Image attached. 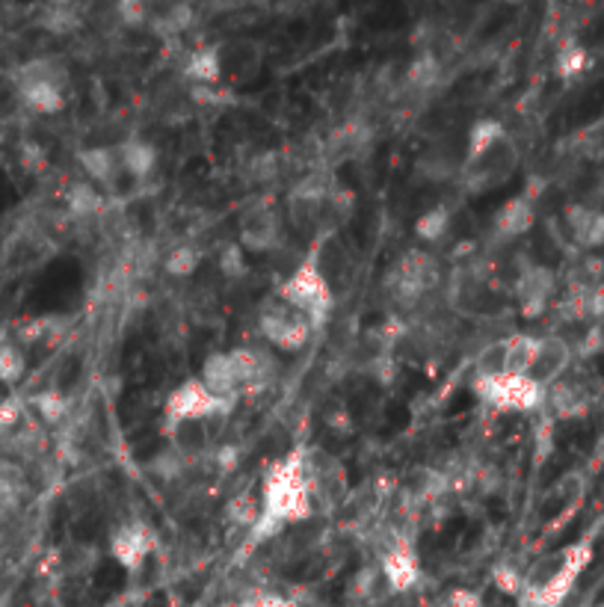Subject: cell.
<instances>
[{
  "label": "cell",
  "instance_id": "cell-1",
  "mask_svg": "<svg viewBox=\"0 0 604 607\" xmlns=\"http://www.w3.org/2000/svg\"><path fill=\"white\" fill-rule=\"evenodd\" d=\"M311 510H314V489L308 454L294 451L267 471L261 489V513L282 525H297L311 516Z\"/></svg>",
  "mask_w": 604,
  "mask_h": 607
},
{
  "label": "cell",
  "instance_id": "cell-2",
  "mask_svg": "<svg viewBox=\"0 0 604 607\" xmlns=\"http://www.w3.org/2000/svg\"><path fill=\"white\" fill-rule=\"evenodd\" d=\"M590 560H593L590 542H572L569 548L542 560L530 575H525V590L516 596L519 607H560L572 596Z\"/></svg>",
  "mask_w": 604,
  "mask_h": 607
},
{
  "label": "cell",
  "instance_id": "cell-3",
  "mask_svg": "<svg viewBox=\"0 0 604 607\" xmlns=\"http://www.w3.org/2000/svg\"><path fill=\"white\" fill-rule=\"evenodd\" d=\"M15 89H18V98L24 101L27 110L42 113V116H54V113L66 110L69 72L54 57H36L18 69Z\"/></svg>",
  "mask_w": 604,
  "mask_h": 607
},
{
  "label": "cell",
  "instance_id": "cell-4",
  "mask_svg": "<svg viewBox=\"0 0 604 607\" xmlns=\"http://www.w3.org/2000/svg\"><path fill=\"white\" fill-rule=\"evenodd\" d=\"M276 297H282L285 303H291L294 308L305 311V314L314 320L317 329L329 320L332 305H335L329 279H326V273L320 270V264H317L314 255H311L308 261H302L300 267L279 285V294H276Z\"/></svg>",
  "mask_w": 604,
  "mask_h": 607
},
{
  "label": "cell",
  "instance_id": "cell-5",
  "mask_svg": "<svg viewBox=\"0 0 604 607\" xmlns=\"http://www.w3.org/2000/svg\"><path fill=\"white\" fill-rule=\"evenodd\" d=\"M258 329L264 335V341L276 350H285V353H297L302 350L311 335L317 332L314 320L294 308L291 303H285L282 297H273L261 305V314H258Z\"/></svg>",
  "mask_w": 604,
  "mask_h": 607
},
{
  "label": "cell",
  "instance_id": "cell-6",
  "mask_svg": "<svg viewBox=\"0 0 604 607\" xmlns=\"http://www.w3.org/2000/svg\"><path fill=\"white\" fill-rule=\"evenodd\" d=\"M474 394L498 412H536L545 406V385L522 374L477 377Z\"/></svg>",
  "mask_w": 604,
  "mask_h": 607
},
{
  "label": "cell",
  "instance_id": "cell-7",
  "mask_svg": "<svg viewBox=\"0 0 604 607\" xmlns=\"http://www.w3.org/2000/svg\"><path fill=\"white\" fill-rule=\"evenodd\" d=\"M234 409V400L217 397L205 382L187 380L181 382L163 403V418L169 427L184 424V421H208V418H226Z\"/></svg>",
  "mask_w": 604,
  "mask_h": 607
},
{
  "label": "cell",
  "instance_id": "cell-8",
  "mask_svg": "<svg viewBox=\"0 0 604 607\" xmlns=\"http://www.w3.org/2000/svg\"><path fill=\"white\" fill-rule=\"evenodd\" d=\"M436 285H439V264L427 252H406L397 261L394 273L388 276V288L397 303H418Z\"/></svg>",
  "mask_w": 604,
  "mask_h": 607
},
{
  "label": "cell",
  "instance_id": "cell-9",
  "mask_svg": "<svg viewBox=\"0 0 604 607\" xmlns=\"http://www.w3.org/2000/svg\"><path fill=\"white\" fill-rule=\"evenodd\" d=\"M554 291H557V273L551 267H545V264H525L516 273L513 294H516V303H519V314L528 317V320L542 317L551 308Z\"/></svg>",
  "mask_w": 604,
  "mask_h": 607
},
{
  "label": "cell",
  "instance_id": "cell-10",
  "mask_svg": "<svg viewBox=\"0 0 604 607\" xmlns=\"http://www.w3.org/2000/svg\"><path fill=\"white\" fill-rule=\"evenodd\" d=\"M154 545H157V533L140 519L122 522L116 531L110 533V557L128 572H137L149 560Z\"/></svg>",
  "mask_w": 604,
  "mask_h": 607
},
{
  "label": "cell",
  "instance_id": "cell-11",
  "mask_svg": "<svg viewBox=\"0 0 604 607\" xmlns=\"http://www.w3.org/2000/svg\"><path fill=\"white\" fill-rule=\"evenodd\" d=\"M379 575L388 584V590H394V593L412 590L421 578V563H418L415 548L403 539H394L379 557Z\"/></svg>",
  "mask_w": 604,
  "mask_h": 607
},
{
  "label": "cell",
  "instance_id": "cell-12",
  "mask_svg": "<svg viewBox=\"0 0 604 607\" xmlns=\"http://www.w3.org/2000/svg\"><path fill=\"white\" fill-rule=\"evenodd\" d=\"M545 403L551 406V415L560 421H572V418H584L593 406V394L581 380H569L560 377L545 388Z\"/></svg>",
  "mask_w": 604,
  "mask_h": 607
},
{
  "label": "cell",
  "instance_id": "cell-13",
  "mask_svg": "<svg viewBox=\"0 0 604 607\" xmlns=\"http://www.w3.org/2000/svg\"><path fill=\"white\" fill-rule=\"evenodd\" d=\"M228 359H231L234 377L240 382L243 394L258 391L273 380V371H276L273 356L261 347H234V350H228Z\"/></svg>",
  "mask_w": 604,
  "mask_h": 607
},
{
  "label": "cell",
  "instance_id": "cell-14",
  "mask_svg": "<svg viewBox=\"0 0 604 607\" xmlns=\"http://www.w3.org/2000/svg\"><path fill=\"white\" fill-rule=\"evenodd\" d=\"M572 359H575V350H572V344L566 338L545 335V338H539V356H536V365H533L530 377L548 388L551 382L566 377V371L572 368Z\"/></svg>",
  "mask_w": 604,
  "mask_h": 607
},
{
  "label": "cell",
  "instance_id": "cell-15",
  "mask_svg": "<svg viewBox=\"0 0 604 607\" xmlns=\"http://www.w3.org/2000/svg\"><path fill=\"white\" fill-rule=\"evenodd\" d=\"M282 240V223L276 211H252L240 226V246L246 252H273Z\"/></svg>",
  "mask_w": 604,
  "mask_h": 607
},
{
  "label": "cell",
  "instance_id": "cell-16",
  "mask_svg": "<svg viewBox=\"0 0 604 607\" xmlns=\"http://www.w3.org/2000/svg\"><path fill=\"white\" fill-rule=\"evenodd\" d=\"M533 223H536V205H533V199H530L528 193L507 199V202L498 208L495 220H492L495 234H498L501 240H516V237L528 234Z\"/></svg>",
  "mask_w": 604,
  "mask_h": 607
},
{
  "label": "cell",
  "instance_id": "cell-17",
  "mask_svg": "<svg viewBox=\"0 0 604 607\" xmlns=\"http://www.w3.org/2000/svg\"><path fill=\"white\" fill-rule=\"evenodd\" d=\"M77 163L80 169L86 172V178L98 187H107L113 190L119 184V175H122V163H119V152L110 149V146H92V149H83L77 154Z\"/></svg>",
  "mask_w": 604,
  "mask_h": 607
},
{
  "label": "cell",
  "instance_id": "cell-18",
  "mask_svg": "<svg viewBox=\"0 0 604 607\" xmlns=\"http://www.w3.org/2000/svg\"><path fill=\"white\" fill-rule=\"evenodd\" d=\"M504 143H507V128L501 119H492V116L474 119L468 128V140H465V163L483 160L486 154H492Z\"/></svg>",
  "mask_w": 604,
  "mask_h": 607
},
{
  "label": "cell",
  "instance_id": "cell-19",
  "mask_svg": "<svg viewBox=\"0 0 604 607\" xmlns=\"http://www.w3.org/2000/svg\"><path fill=\"white\" fill-rule=\"evenodd\" d=\"M566 226H569L572 240L581 249L604 246V211L587 208V205H569L566 208Z\"/></svg>",
  "mask_w": 604,
  "mask_h": 607
},
{
  "label": "cell",
  "instance_id": "cell-20",
  "mask_svg": "<svg viewBox=\"0 0 604 607\" xmlns=\"http://www.w3.org/2000/svg\"><path fill=\"white\" fill-rule=\"evenodd\" d=\"M184 77L193 86H214L223 77V54L214 45L193 48L184 60Z\"/></svg>",
  "mask_w": 604,
  "mask_h": 607
},
{
  "label": "cell",
  "instance_id": "cell-21",
  "mask_svg": "<svg viewBox=\"0 0 604 607\" xmlns=\"http://www.w3.org/2000/svg\"><path fill=\"white\" fill-rule=\"evenodd\" d=\"M199 380L205 382V385H208L217 397H223V400H234V403H237V397L243 394V391H240V382L234 377L228 350L226 353H211V356L205 359Z\"/></svg>",
  "mask_w": 604,
  "mask_h": 607
},
{
  "label": "cell",
  "instance_id": "cell-22",
  "mask_svg": "<svg viewBox=\"0 0 604 607\" xmlns=\"http://www.w3.org/2000/svg\"><path fill=\"white\" fill-rule=\"evenodd\" d=\"M119 152V163H122V172L131 175L134 181H143L149 178L157 166V149L151 146L149 140H125L116 146Z\"/></svg>",
  "mask_w": 604,
  "mask_h": 607
},
{
  "label": "cell",
  "instance_id": "cell-23",
  "mask_svg": "<svg viewBox=\"0 0 604 607\" xmlns=\"http://www.w3.org/2000/svg\"><path fill=\"white\" fill-rule=\"evenodd\" d=\"M536 356H539V338L536 335H510L507 338V374H522L530 377L533 365H536Z\"/></svg>",
  "mask_w": 604,
  "mask_h": 607
},
{
  "label": "cell",
  "instance_id": "cell-24",
  "mask_svg": "<svg viewBox=\"0 0 604 607\" xmlns=\"http://www.w3.org/2000/svg\"><path fill=\"white\" fill-rule=\"evenodd\" d=\"M451 223H453L451 208H448V205H436V208L424 211V214L415 220V237H418L421 243H439V240L448 237Z\"/></svg>",
  "mask_w": 604,
  "mask_h": 607
},
{
  "label": "cell",
  "instance_id": "cell-25",
  "mask_svg": "<svg viewBox=\"0 0 604 607\" xmlns=\"http://www.w3.org/2000/svg\"><path fill=\"white\" fill-rule=\"evenodd\" d=\"M590 51L578 42H563L557 48V57H554V72L563 80H572V77H581L590 69Z\"/></svg>",
  "mask_w": 604,
  "mask_h": 607
},
{
  "label": "cell",
  "instance_id": "cell-26",
  "mask_svg": "<svg viewBox=\"0 0 604 607\" xmlns=\"http://www.w3.org/2000/svg\"><path fill=\"white\" fill-rule=\"evenodd\" d=\"M199 264H202V252H199L196 246H190V243L175 246V249L163 258V270H166V276H172V279H187V276H193V273L199 270Z\"/></svg>",
  "mask_w": 604,
  "mask_h": 607
},
{
  "label": "cell",
  "instance_id": "cell-27",
  "mask_svg": "<svg viewBox=\"0 0 604 607\" xmlns=\"http://www.w3.org/2000/svg\"><path fill=\"white\" fill-rule=\"evenodd\" d=\"M66 205L75 217H92L104 208V199H101L98 187H92L89 181H77L66 193Z\"/></svg>",
  "mask_w": 604,
  "mask_h": 607
},
{
  "label": "cell",
  "instance_id": "cell-28",
  "mask_svg": "<svg viewBox=\"0 0 604 607\" xmlns=\"http://www.w3.org/2000/svg\"><path fill=\"white\" fill-rule=\"evenodd\" d=\"M439 77H442V66H439V60H436L433 54L415 57V60L409 63V69H406V83H409L412 89H418V92L433 89V86L439 83Z\"/></svg>",
  "mask_w": 604,
  "mask_h": 607
},
{
  "label": "cell",
  "instance_id": "cell-29",
  "mask_svg": "<svg viewBox=\"0 0 604 607\" xmlns=\"http://www.w3.org/2000/svg\"><path fill=\"white\" fill-rule=\"evenodd\" d=\"M187 462H190V456L172 445V448L151 456L149 471L154 477H160V480H175V477H181L187 471Z\"/></svg>",
  "mask_w": 604,
  "mask_h": 607
},
{
  "label": "cell",
  "instance_id": "cell-30",
  "mask_svg": "<svg viewBox=\"0 0 604 607\" xmlns=\"http://www.w3.org/2000/svg\"><path fill=\"white\" fill-rule=\"evenodd\" d=\"M190 21H193V6H190V3H172V6L154 21V30H157L160 36H178V33H184V30L190 27Z\"/></svg>",
  "mask_w": 604,
  "mask_h": 607
},
{
  "label": "cell",
  "instance_id": "cell-31",
  "mask_svg": "<svg viewBox=\"0 0 604 607\" xmlns=\"http://www.w3.org/2000/svg\"><path fill=\"white\" fill-rule=\"evenodd\" d=\"M495 374H507V338L492 341L477 356V377H495Z\"/></svg>",
  "mask_w": 604,
  "mask_h": 607
},
{
  "label": "cell",
  "instance_id": "cell-32",
  "mask_svg": "<svg viewBox=\"0 0 604 607\" xmlns=\"http://www.w3.org/2000/svg\"><path fill=\"white\" fill-rule=\"evenodd\" d=\"M228 522L231 525H237V528H252L255 525V519L261 516V504L252 498V495H234L231 501H228V510H226Z\"/></svg>",
  "mask_w": 604,
  "mask_h": 607
},
{
  "label": "cell",
  "instance_id": "cell-33",
  "mask_svg": "<svg viewBox=\"0 0 604 607\" xmlns=\"http://www.w3.org/2000/svg\"><path fill=\"white\" fill-rule=\"evenodd\" d=\"M418 163H421V172H424L430 181H448V178H453V175L459 172V166H462V163H456L451 154L445 152H427Z\"/></svg>",
  "mask_w": 604,
  "mask_h": 607
},
{
  "label": "cell",
  "instance_id": "cell-34",
  "mask_svg": "<svg viewBox=\"0 0 604 607\" xmlns=\"http://www.w3.org/2000/svg\"><path fill=\"white\" fill-rule=\"evenodd\" d=\"M24 374V353L0 335V382H15Z\"/></svg>",
  "mask_w": 604,
  "mask_h": 607
},
{
  "label": "cell",
  "instance_id": "cell-35",
  "mask_svg": "<svg viewBox=\"0 0 604 607\" xmlns=\"http://www.w3.org/2000/svg\"><path fill=\"white\" fill-rule=\"evenodd\" d=\"M36 409L48 424H60L69 412V397L63 391H42L36 397Z\"/></svg>",
  "mask_w": 604,
  "mask_h": 607
},
{
  "label": "cell",
  "instance_id": "cell-36",
  "mask_svg": "<svg viewBox=\"0 0 604 607\" xmlns=\"http://www.w3.org/2000/svg\"><path fill=\"white\" fill-rule=\"evenodd\" d=\"M220 270H223V276L226 279H243L246 273H249V261H246V249L240 246V243H231L223 249V255H220Z\"/></svg>",
  "mask_w": 604,
  "mask_h": 607
},
{
  "label": "cell",
  "instance_id": "cell-37",
  "mask_svg": "<svg viewBox=\"0 0 604 607\" xmlns=\"http://www.w3.org/2000/svg\"><path fill=\"white\" fill-rule=\"evenodd\" d=\"M42 24L51 30V33H72L77 27V15L72 6H57V3H51V9L45 12V18H42Z\"/></svg>",
  "mask_w": 604,
  "mask_h": 607
},
{
  "label": "cell",
  "instance_id": "cell-38",
  "mask_svg": "<svg viewBox=\"0 0 604 607\" xmlns=\"http://www.w3.org/2000/svg\"><path fill=\"white\" fill-rule=\"evenodd\" d=\"M492 581H495V587H498L501 593H507V596H519V593L525 590V575H522L516 566H507V563L495 566Z\"/></svg>",
  "mask_w": 604,
  "mask_h": 607
},
{
  "label": "cell",
  "instance_id": "cell-39",
  "mask_svg": "<svg viewBox=\"0 0 604 607\" xmlns=\"http://www.w3.org/2000/svg\"><path fill=\"white\" fill-rule=\"evenodd\" d=\"M379 581H382L379 566H362V569L353 575V581H350V596H353V599H371Z\"/></svg>",
  "mask_w": 604,
  "mask_h": 607
},
{
  "label": "cell",
  "instance_id": "cell-40",
  "mask_svg": "<svg viewBox=\"0 0 604 607\" xmlns=\"http://www.w3.org/2000/svg\"><path fill=\"white\" fill-rule=\"evenodd\" d=\"M116 15L128 27H143L149 21V0H116Z\"/></svg>",
  "mask_w": 604,
  "mask_h": 607
},
{
  "label": "cell",
  "instance_id": "cell-41",
  "mask_svg": "<svg viewBox=\"0 0 604 607\" xmlns=\"http://www.w3.org/2000/svg\"><path fill=\"white\" fill-rule=\"evenodd\" d=\"M190 95H193V101H199L205 107H228V104H234V92L231 89H220L217 83L214 86H190Z\"/></svg>",
  "mask_w": 604,
  "mask_h": 607
},
{
  "label": "cell",
  "instance_id": "cell-42",
  "mask_svg": "<svg viewBox=\"0 0 604 607\" xmlns=\"http://www.w3.org/2000/svg\"><path fill=\"white\" fill-rule=\"evenodd\" d=\"M211 459L220 471H234L240 465V448L237 445H214L211 448Z\"/></svg>",
  "mask_w": 604,
  "mask_h": 607
},
{
  "label": "cell",
  "instance_id": "cell-43",
  "mask_svg": "<svg viewBox=\"0 0 604 607\" xmlns=\"http://www.w3.org/2000/svg\"><path fill=\"white\" fill-rule=\"evenodd\" d=\"M551 451H554V424H551V418H545L536 427V462L548 459Z\"/></svg>",
  "mask_w": 604,
  "mask_h": 607
},
{
  "label": "cell",
  "instance_id": "cell-44",
  "mask_svg": "<svg viewBox=\"0 0 604 607\" xmlns=\"http://www.w3.org/2000/svg\"><path fill=\"white\" fill-rule=\"evenodd\" d=\"M276 160H279V157L273 152L255 157V160H252V175H255V181H267V178H273V175L279 172V163H276Z\"/></svg>",
  "mask_w": 604,
  "mask_h": 607
},
{
  "label": "cell",
  "instance_id": "cell-45",
  "mask_svg": "<svg viewBox=\"0 0 604 607\" xmlns=\"http://www.w3.org/2000/svg\"><path fill=\"white\" fill-rule=\"evenodd\" d=\"M371 374H374L379 382L388 385V382L397 377V362H394L388 353H379L377 359H374V365H371Z\"/></svg>",
  "mask_w": 604,
  "mask_h": 607
},
{
  "label": "cell",
  "instance_id": "cell-46",
  "mask_svg": "<svg viewBox=\"0 0 604 607\" xmlns=\"http://www.w3.org/2000/svg\"><path fill=\"white\" fill-rule=\"evenodd\" d=\"M445 607H483V599L474 590H451L445 599Z\"/></svg>",
  "mask_w": 604,
  "mask_h": 607
},
{
  "label": "cell",
  "instance_id": "cell-47",
  "mask_svg": "<svg viewBox=\"0 0 604 607\" xmlns=\"http://www.w3.org/2000/svg\"><path fill=\"white\" fill-rule=\"evenodd\" d=\"M243 607H297L291 599H285V596H273V593H261V596H255V599H249Z\"/></svg>",
  "mask_w": 604,
  "mask_h": 607
},
{
  "label": "cell",
  "instance_id": "cell-48",
  "mask_svg": "<svg viewBox=\"0 0 604 607\" xmlns=\"http://www.w3.org/2000/svg\"><path fill=\"white\" fill-rule=\"evenodd\" d=\"M51 3H57V6H72V0H51Z\"/></svg>",
  "mask_w": 604,
  "mask_h": 607
}]
</instances>
